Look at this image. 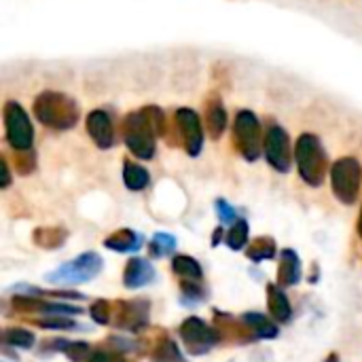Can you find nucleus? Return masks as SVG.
<instances>
[{
	"label": "nucleus",
	"mask_w": 362,
	"mask_h": 362,
	"mask_svg": "<svg viewBox=\"0 0 362 362\" xmlns=\"http://www.w3.org/2000/svg\"><path fill=\"white\" fill-rule=\"evenodd\" d=\"M34 117L51 129H70L78 121V106L66 93L42 91L34 100Z\"/></svg>",
	"instance_id": "1"
},
{
	"label": "nucleus",
	"mask_w": 362,
	"mask_h": 362,
	"mask_svg": "<svg viewBox=\"0 0 362 362\" xmlns=\"http://www.w3.org/2000/svg\"><path fill=\"white\" fill-rule=\"evenodd\" d=\"M295 159H297L301 178L312 187H320L327 176V170H329V159H327V153H325L320 140L314 134H303L297 140Z\"/></svg>",
	"instance_id": "2"
},
{
	"label": "nucleus",
	"mask_w": 362,
	"mask_h": 362,
	"mask_svg": "<svg viewBox=\"0 0 362 362\" xmlns=\"http://www.w3.org/2000/svg\"><path fill=\"white\" fill-rule=\"evenodd\" d=\"M123 138L127 148L138 157V159H153L155 155V140L157 132L146 119L142 110L129 112L123 121Z\"/></svg>",
	"instance_id": "3"
},
{
	"label": "nucleus",
	"mask_w": 362,
	"mask_h": 362,
	"mask_svg": "<svg viewBox=\"0 0 362 362\" xmlns=\"http://www.w3.org/2000/svg\"><path fill=\"white\" fill-rule=\"evenodd\" d=\"M100 272H102V259L95 252H85L64 263L55 272L47 274V280L57 286H76V284L93 280Z\"/></svg>",
	"instance_id": "4"
},
{
	"label": "nucleus",
	"mask_w": 362,
	"mask_h": 362,
	"mask_svg": "<svg viewBox=\"0 0 362 362\" xmlns=\"http://www.w3.org/2000/svg\"><path fill=\"white\" fill-rule=\"evenodd\" d=\"M331 185H333L335 197L341 204L352 206L361 193L362 165L354 157H344L335 161L331 168Z\"/></svg>",
	"instance_id": "5"
},
{
	"label": "nucleus",
	"mask_w": 362,
	"mask_h": 362,
	"mask_svg": "<svg viewBox=\"0 0 362 362\" xmlns=\"http://www.w3.org/2000/svg\"><path fill=\"white\" fill-rule=\"evenodd\" d=\"M233 140H235V148L240 151V155L246 161L259 159L265 140L261 138V123L255 112H250V110L238 112L235 125H233Z\"/></svg>",
	"instance_id": "6"
},
{
	"label": "nucleus",
	"mask_w": 362,
	"mask_h": 362,
	"mask_svg": "<svg viewBox=\"0 0 362 362\" xmlns=\"http://www.w3.org/2000/svg\"><path fill=\"white\" fill-rule=\"evenodd\" d=\"M2 115H4V129H6L8 144L15 151H30L34 132H32V123L25 110L17 102H6Z\"/></svg>",
	"instance_id": "7"
},
{
	"label": "nucleus",
	"mask_w": 362,
	"mask_h": 362,
	"mask_svg": "<svg viewBox=\"0 0 362 362\" xmlns=\"http://www.w3.org/2000/svg\"><path fill=\"white\" fill-rule=\"evenodd\" d=\"M180 337H182L189 354H193V356L208 354L218 341V333L212 327H208L202 318H187L180 325Z\"/></svg>",
	"instance_id": "8"
},
{
	"label": "nucleus",
	"mask_w": 362,
	"mask_h": 362,
	"mask_svg": "<svg viewBox=\"0 0 362 362\" xmlns=\"http://www.w3.org/2000/svg\"><path fill=\"white\" fill-rule=\"evenodd\" d=\"M265 157L269 161V165L282 174H286L291 170L293 157H291V138L288 134L280 127V125H272L265 134Z\"/></svg>",
	"instance_id": "9"
},
{
	"label": "nucleus",
	"mask_w": 362,
	"mask_h": 362,
	"mask_svg": "<svg viewBox=\"0 0 362 362\" xmlns=\"http://www.w3.org/2000/svg\"><path fill=\"white\" fill-rule=\"evenodd\" d=\"M174 121H176V129H178V136H180L187 153L191 157H197L204 146V129H202V121H199L197 112L191 108H178Z\"/></svg>",
	"instance_id": "10"
},
{
	"label": "nucleus",
	"mask_w": 362,
	"mask_h": 362,
	"mask_svg": "<svg viewBox=\"0 0 362 362\" xmlns=\"http://www.w3.org/2000/svg\"><path fill=\"white\" fill-rule=\"evenodd\" d=\"M117 327L125 331H142L148 325V303L146 301H121L117 305Z\"/></svg>",
	"instance_id": "11"
},
{
	"label": "nucleus",
	"mask_w": 362,
	"mask_h": 362,
	"mask_svg": "<svg viewBox=\"0 0 362 362\" xmlns=\"http://www.w3.org/2000/svg\"><path fill=\"white\" fill-rule=\"evenodd\" d=\"M87 132L91 136V140L100 146V148H110L115 144V129H112V121L108 117V112L104 110H93L87 117Z\"/></svg>",
	"instance_id": "12"
},
{
	"label": "nucleus",
	"mask_w": 362,
	"mask_h": 362,
	"mask_svg": "<svg viewBox=\"0 0 362 362\" xmlns=\"http://www.w3.org/2000/svg\"><path fill=\"white\" fill-rule=\"evenodd\" d=\"M155 280V267L144 259H129L123 272V284L127 288H142Z\"/></svg>",
	"instance_id": "13"
},
{
	"label": "nucleus",
	"mask_w": 362,
	"mask_h": 362,
	"mask_svg": "<svg viewBox=\"0 0 362 362\" xmlns=\"http://www.w3.org/2000/svg\"><path fill=\"white\" fill-rule=\"evenodd\" d=\"M278 280L282 286H295L301 280V261L295 250L286 248L280 255V265H278Z\"/></svg>",
	"instance_id": "14"
},
{
	"label": "nucleus",
	"mask_w": 362,
	"mask_h": 362,
	"mask_svg": "<svg viewBox=\"0 0 362 362\" xmlns=\"http://www.w3.org/2000/svg\"><path fill=\"white\" fill-rule=\"evenodd\" d=\"M267 308H269L272 318L278 320V322H288L291 316H293V308H291L288 297L276 284H269L267 286Z\"/></svg>",
	"instance_id": "15"
},
{
	"label": "nucleus",
	"mask_w": 362,
	"mask_h": 362,
	"mask_svg": "<svg viewBox=\"0 0 362 362\" xmlns=\"http://www.w3.org/2000/svg\"><path fill=\"white\" fill-rule=\"evenodd\" d=\"M104 246L115 252H134L142 246V235L132 229H119L104 240Z\"/></svg>",
	"instance_id": "16"
},
{
	"label": "nucleus",
	"mask_w": 362,
	"mask_h": 362,
	"mask_svg": "<svg viewBox=\"0 0 362 362\" xmlns=\"http://www.w3.org/2000/svg\"><path fill=\"white\" fill-rule=\"evenodd\" d=\"M225 127H227V110L221 100L212 98L206 106V129L216 140L223 136Z\"/></svg>",
	"instance_id": "17"
},
{
	"label": "nucleus",
	"mask_w": 362,
	"mask_h": 362,
	"mask_svg": "<svg viewBox=\"0 0 362 362\" xmlns=\"http://www.w3.org/2000/svg\"><path fill=\"white\" fill-rule=\"evenodd\" d=\"M148 180H151L148 178V172L142 165H138L134 161H125L123 163V182H125V187L129 191H142V189H146Z\"/></svg>",
	"instance_id": "18"
},
{
	"label": "nucleus",
	"mask_w": 362,
	"mask_h": 362,
	"mask_svg": "<svg viewBox=\"0 0 362 362\" xmlns=\"http://www.w3.org/2000/svg\"><path fill=\"white\" fill-rule=\"evenodd\" d=\"M172 272L180 278V280H193V282H202V267L193 257H174L172 259Z\"/></svg>",
	"instance_id": "19"
},
{
	"label": "nucleus",
	"mask_w": 362,
	"mask_h": 362,
	"mask_svg": "<svg viewBox=\"0 0 362 362\" xmlns=\"http://www.w3.org/2000/svg\"><path fill=\"white\" fill-rule=\"evenodd\" d=\"M68 233L62 227H40L34 231V242L40 248H59L66 242Z\"/></svg>",
	"instance_id": "20"
},
{
	"label": "nucleus",
	"mask_w": 362,
	"mask_h": 362,
	"mask_svg": "<svg viewBox=\"0 0 362 362\" xmlns=\"http://www.w3.org/2000/svg\"><path fill=\"white\" fill-rule=\"evenodd\" d=\"M248 259L255 261V263H261V261H269L274 259L276 255V242L272 238H257L252 242V246L246 250Z\"/></svg>",
	"instance_id": "21"
},
{
	"label": "nucleus",
	"mask_w": 362,
	"mask_h": 362,
	"mask_svg": "<svg viewBox=\"0 0 362 362\" xmlns=\"http://www.w3.org/2000/svg\"><path fill=\"white\" fill-rule=\"evenodd\" d=\"M244 322L250 327V331H252L255 337L272 339V337L278 335V329H276L265 316H261V314H246V316H244Z\"/></svg>",
	"instance_id": "22"
},
{
	"label": "nucleus",
	"mask_w": 362,
	"mask_h": 362,
	"mask_svg": "<svg viewBox=\"0 0 362 362\" xmlns=\"http://www.w3.org/2000/svg\"><path fill=\"white\" fill-rule=\"evenodd\" d=\"M2 341L4 346H13V348H21V350H30L34 348V335L25 329H6L2 333Z\"/></svg>",
	"instance_id": "23"
},
{
	"label": "nucleus",
	"mask_w": 362,
	"mask_h": 362,
	"mask_svg": "<svg viewBox=\"0 0 362 362\" xmlns=\"http://www.w3.org/2000/svg\"><path fill=\"white\" fill-rule=\"evenodd\" d=\"M153 362H185L172 339H159L153 350Z\"/></svg>",
	"instance_id": "24"
},
{
	"label": "nucleus",
	"mask_w": 362,
	"mask_h": 362,
	"mask_svg": "<svg viewBox=\"0 0 362 362\" xmlns=\"http://www.w3.org/2000/svg\"><path fill=\"white\" fill-rule=\"evenodd\" d=\"M248 244V223L246 221H235L227 233V246L231 250H242Z\"/></svg>",
	"instance_id": "25"
},
{
	"label": "nucleus",
	"mask_w": 362,
	"mask_h": 362,
	"mask_svg": "<svg viewBox=\"0 0 362 362\" xmlns=\"http://www.w3.org/2000/svg\"><path fill=\"white\" fill-rule=\"evenodd\" d=\"M176 248V238L168 233H157L151 244V255L153 257H165Z\"/></svg>",
	"instance_id": "26"
},
{
	"label": "nucleus",
	"mask_w": 362,
	"mask_h": 362,
	"mask_svg": "<svg viewBox=\"0 0 362 362\" xmlns=\"http://www.w3.org/2000/svg\"><path fill=\"white\" fill-rule=\"evenodd\" d=\"M89 314H91V318H93V322H98V325H108L110 322V318H112V303L110 301H95L91 308H89Z\"/></svg>",
	"instance_id": "27"
},
{
	"label": "nucleus",
	"mask_w": 362,
	"mask_h": 362,
	"mask_svg": "<svg viewBox=\"0 0 362 362\" xmlns=\"http://www.w3.org/2000/svg\"><path fill=\"white\" fill-rule=\"evenodd\" d=\"M142 112L146 115V119H148L151 125L155 127L157 136L165 134V115H163L161 108H157V106H146V108H142Z\"/></svg>",
	"instance_id": "28"
},
{
	"label": "nucleus",
	"mask_w": 362,
	"mask_h": 362,
	"mask_svg": "<svg viewBox=\"0 0 362 362\" xmlns=\"http://www.w3.org/2000/svg\"><path fill=\"white\" fill-rule=\"evenodd\" d=\"M17 172L19 174H30L36 168V157L32 151H17V159H15Z\"/></svg>",
	"instance_id": "29"
},
{
	"label": "nucleus",
	"mask_w": 362,
	"mask_h": 362,
	"mask_svg": "<svg viewBox=\"0 0 362 362\" xmlns=\"http://www.w3.org/2000/svg\"><path fill=\"white\" fill-rule=\"evenodd\" d=\"M38 327L47 329V331H76V322L68 320V318H49V320H40Z\"/></svg>",
	"instance_id": "30"
},
{
	"label": "nucleus",
	"mask_w": 362,
	"mask_h": 362,
	"mask_svg": "<svg viewBox=\"0 0 362 362\" xmlns=\"http://www.w3.org/2000/svg\"><path fill=\"white\" fill-rule=\"evenodd\" d=\"M64 352H66V356H68L70 361L81 362L87 358V354H89V346H87V344H66Z\"/></svg>",
	"instance_id": "31"
},
{
	"label": "nucleus",
	"mask_w": 362,
	"mask_h": 362,
	"mask_svg": "<svg viewBox=\"0 0 362 362\" xmlns=\"http://www.w3.org/2000/svg\"><path fill=\"white\" fill-rule=\"evenodd\" d=\"M89 362H125L117 350H95L89 354Z\"/></svg>",
	"instance_id": "32"
},
{
	"label": "nucleus",
	"mask_w": 362,
	"mask_h": 362,
	"mask_svg": "<svg viewBox=\"0 0 362 362\" xmlns=\"http://www.w3.org/2000/svg\"><path fill=\"white\" fill-rule=\"evenodd\" d=\"M216 212H218L221 223H235V218H238L235 208H231L225 199H218V202H216Z\"/></svg>",
	"instance_id": "33"
},
{
	"label": "nucleus",
	"mask_w": 362,
	"mask_h": 362,
	"mask_svg": "<svg viewBox=\"0 0 362 362\" xmlns=\"http://www.w3.org/2000/svg\"><path fill=\"white\" fill-rule=\"evenodd\" d=\"M2 165V187H8L11 185V176H8V165H6V159L0 161Z\"/></svg>",
	"instance_id": "34"
},
{
	"label": "nucleus",
	"mask_w": 362,
	"mask_h": 362,
	"mask_svg": "<svg viewBox=\"0 0 362 362\" xmlns=\"http://www.w3.org/2000/svg\"><path fill=\"white\" fill-rule=\"evenodd\" d=\"M218 238H223V231H221V229H216V233H214V238H212V246H218Z\"/></svg>",
	"instance_id": "35"
},
{
	"label": "nucleus",
	"mask_w": 362,
	"mask_h": 362,
	"mask_svg": "<svg viewBox=\"0 0 362 362\" xmlns=\"http://www.w3.org/2000/svg\"><path fill=\"white\" fill-rule=\"evenodd\" d=\"M358 233H361V238H362V210H361V218H358Z\"/></svg>",
	"instance_id": "36"
}]
</instances>
